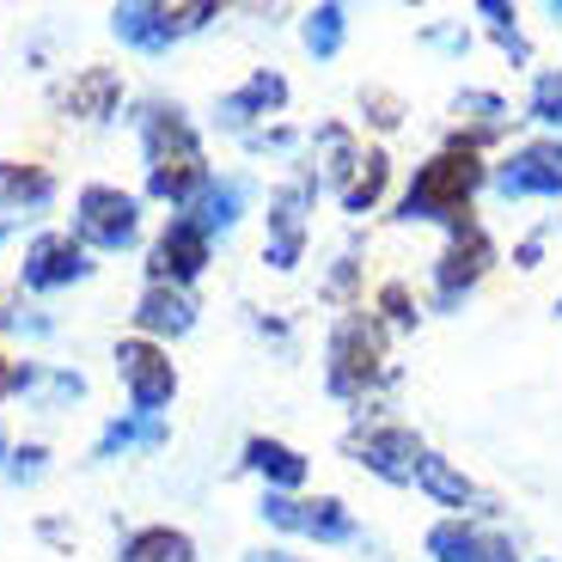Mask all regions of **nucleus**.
I'll use <instances>...</instances> for the list:
<instances>
[{
  "instance_id": "1",
  "label": "nucleus",
  "mask_w": 562,
  "mask_h": 562,
  "mask_svg": "<svg viewBox=\"0 0 562 562\" xmlns=\"http://www.w3.org/2000/svg\"><path fill=\"white\" fill-rule=\"evenodd\" d=\"M147 183H154V196H166V202H183L190 190L209 183L202 154H196V135H190V123H183L178 111L147 116Z\"/></svg>"
},
{
  "instance_id": "2",
  "label": "nucleus",
  "mask_w": 562,
  "mask_h": 562,
  "mask_svg": "<svg viewBox=\"0 0 562 562\" xmlns=\"http://www.w3.org/2000/svg\"><path fill=\"white\" fill-rule=\"evenodd\" d=\"M477 159H471V147H452V154L428 159V166L416 171V190L404 196V221H459V209L471 202V190H477Z\"/></svg>"
},
{
  "instance_id": "3",
  "label": "nucleus",
  "mask_w": 562,
  "mask_h": 562,
  "mask_svg": "<svg viewBox=\"0 0 562 562\" xmlns=\"http://www.w3.org/2000/svg\"><path fill=\"white\" fill-rule=\"evenodd\" d=\"M80 239L104 245V251H123L135 239V196H123L111 183H92L80 196Z\"/></svg>"
},
{
  "instance_id": "4",
  "label": "nucleus",
  "mask_w": 562,
  "mask_h": 562,
  "mask_svg": "<svg viewBox=\"0 0 562 562\" xmlns=\"http://www.w3.org/2000/svg\"><path fill=\"white\" fill-rule=\"evenodd\" d=\"M116 373L128 380V397H135L140 416H159V404H166L171 385H178L171 361L154 349V342H123V349H116Z\"/></svg>"
},
{
  "instance_id": "5",
  "label": "nucleus",
  "mask_w": 562,
  "mask_h": 562,
  "mask_svg": "<svg viewBox=\"0 0 562 562\" xmlns=\"http://www.w3.org/2000/svg\"><path fill=\"white\" fill-rule=\"evenodd\" d=\"M202 263H209V233L190 214H178L154 245V288H178V281L202 276Z\"/></svg>"
},
{
  "instance_id": "6",
  "label": "nucleus",
  "mask_w": 562,
  "mask_h": 562,
  "mask_svg": "<svg viewBox=\"0 0 562 562\" xmlns=\"http://www.w3.org/2000/svg\"><path fill=\"white\" fill-rule=\"evenodd\" d=\"M495 190L502 196H562V147L557 140L520 147V154L495 171Z\"/></svg>"
},
{
  "instance_id": "7",
  "label": "nucleus",
  "mask_w": 562,
  "mask_h": 562,
  "mask_svg": "<svg viewBox=\"0 0 562 562\" xmlns=\"http://www.w3.org/2000/svg\"><path fill=\"white\" fill-rule=\"evenodd\" d=\"M263 520L288 526V532H306V538H324V544H349L355 538V520L337 502H288V495H269Z\"/></svg>"
},
{
  "instance_id": "8",
  "label": "nucleus",
  "mask_w": 562,
  "mask_h": 562,
  "mask_svg": "<svg viewBox=\"0 0 562 562\" xmlns=\"http://www.w3.org/2000/svg\"><path fill=\"white\" fill-rule=\"evenodd\" d=\"M214 7H116V31H123L128 43H140V49H159V43H171L178 31L202 25Z\"/></svg>"
},
{
  "instance_id": "9",
  "label": "nucleus",
  "mask_w": 562,
  "mask_h": 562,
  "mask_svg": "<svg viewBox=\"0 0 562 562\" xmlns=\"http://www.w3.org/2000/svg\"><path fill=\"white\" fill-rule=\"evenodd\" d=\"M361 464L367 471H380L385 483H416V464H422V447L409 428H373L361 440Z\"/></svg>"
},
{
  "instance_id": "10",
  "label": "nucleus",
  "mask_w": 562,
  "mask_h": 562,
  "mask_svg": "<svg viewBox=\"0 0 562 562\" xmlns=\"http://www.w3.org/2000/svg\"><path fill=\"white\" fill-rule=\"evenodd\" d=\"M80 276H86L80 239H68V233H49V239L31 245V257H25V288H61V281H80Z\"/></svg>"
},
{
  "instance_id": "11",
  "label": "nucleus",
  "mask_w": 562,
  "mask_h": 562,
  "mask_svg": "<svg viewBox=\"0 0 562 562\" xmlns=\"http://www.w3.org/2000/svg\"><path fill=\"white\" fill-rule=\"evenodd\" d=\"M300 209H306V183H294V190H281V196H276V214H269V245H263V257L276 269H294V257H300V239H306Z\"/></svg>"
},
{
  "instance_id": "12",
  "label": "nucleus",
  "mask_w": 562,
  "mask_h": 562,
  "mask_svg": "<svg viewBox=\"0 0 562 562\" xmlns=\"http://www.w3.org/2000/svg\"><path fill=\"white\" fill-rule=\"evenodd\" d=\"M330 385H337V392H355V385L367 380V373H373V330H367V318H349L337 330V342H330Z\"/></svg>"
},
{
  "instance_id": "13",
  "label": "nucleus",
  "mask_w": 562,
  "mask_h": 562,
  "mask_svg": "<svg viewBox=\"0 0 562 562\" xmlns=\"http://www.w3.org/2000/svg\"><path fill=\"white\" fill-rule=\"evenodd\" d=\"M416 483H422L428 495H435V502H447V507H477V490H471V477H464V471H452V464L440 459V452H422Z\"/></svg>"
},
{
  "instance_id": "14",
  "label": "nucleus",
  "mask_w": 562,
  "mask_h": 562,
  "mask_svg": "<svg viewBox=\"0 0 562 562\" xmlns=\"http://www.w3.org/2000/svg\"><path fill=\"white\" fill-rule=\"evenodd\" d=\"M245 464H251L257 477L281 483V490H294V483L306 477V459H300V452H288L281 440H251V447H245Z\"/></svg>"
},
{
  "instance_id": "15",
  "label": "nucleus",
  "mask_w": 562,
  "mask_h": 562,
  "mask_svg": "<svg viewBox=\"0 0 562 562\" xmlns=\"http://www.w3.org/2000/svg\"><path fill=\"white\" fill-rule=\"evenodd\" d=\"M61 104H68L74 116H111V104H116V74H111V68L80 74V80L61 92Z\"/></svg>"
},
{
  "instance_id": "16",
  "label": "nucleus",
  "mask_w": 562,
  "mask_h": 562,
  "mask_svg": "<svg viewBox=\"0 0 562 562\" xmlns=\"http://www.w3.org/2000/svg\"><path fill=\"white\" fill-rule=\"evenodd\" d=\"M140 330H190V300L178 294V288H147V300H140Z\"/></svg>"
},
{
  "instance_id": "17",
  "label": "nucleus",
  "mask_w": 562,
  "mask_h": 562,
  "mask_svg": "<svg viewBox=\"0 0 562 562\" xmlns=\"http://www.w3.org/2000/svg\"><path fill=\"white\" fill-rule=\"evenodd\" d=\"M281 99H288V80H281V74H251L239 99H226V123H245V116H257V111H276Z\"/></svg>"
},
{
  "instance_id": "18",
  "label": "nucleus",
  "mask_w": 562,
  "mask_h": 562,
  "mask_svg": "<svg viewBox=\"0 0 562 562\" xmlns=\"http://www.w3.org/2000/svg\"><path fill=\"white\" fill-rule=\"evenodd\" d=\"M380 190H385V154H367V159H355L349 183H342V209H349V214L373 209V202H380Z\"/></svg>"
},
{
  "instance_id": "19",
  "label": "nucleus",
  "mask_w": 562,
  "mask_h": 562,
  "mask_svg": "<svg viewBox=\"0 0 562 562\" xmlns=\"http://www.w3.org/2000/svg\"><path fill=\"white\" fill-rule=\"evenodd\" d=\"M428 557L435 562H483V538L471 532L464 520H447L428 532Z\"/></svg>"
},
{
  "instance_id": "20",
  "label": "nucleus",
  "mask_w": 562,
  "mask_h": 562,
  "mask_svg": "<svg viewBox=\"0 0 562 562\" xmlns=\"http://www.w3.org/2000/svg\"><path fill=\"white\" fill-rule=\"evenodd\" d=\"M239 209H245V183H239V178H233V183H214L209 202H202V214H196V226H202V233H226V226L239 221Z\"/></svg>"
},
{
  "instance_id": "21",
  "label": "nucleus",
  "mask_w": 562,
  "mask_h": 562,
  "mask_svg": "<svg viewBox=\"0 0 562 562\" xmlns=\"http://www.w3.org/2000/svg\"><path fill=\"white\" fill-rule=\"evenodd\" d=\"M183 557H190V538H183V532H166V526L128 538V562H183Z\"/></svg>"
},
{
  "instance_id": "22",
  "label": "nucleus",
  "mask_w": 562,
  "mask_h": 562,
  "mask_svg": "<svg viewBox=\"0 0 562 562\" xmlns=\"http://www.w3.org/2000/svg\"><path fill=\"white\" fill-rule=\"evenodd\" d=\"M342 31H349V13H342V7H318V13L306 19V49L312 56H337Z\"/></svg>"
},
{
  "instance_id": "23",
  "label": "nucleus",
  "mask_w": 562,
  "mask_h": 562,
  "mask_svg": "<svg viewBox=\"0 0 562 562\" xmlns=\"http://www.w3.org/2000/svg\"><path fill=\"white\" fill-rule=\"evenodd\" d=\"M43 196H49V178L43 171L0 166V202H43Z\"/></svg>"
},
{
  "instance_id": "24",
  "label": "nucleus",
  "mask_w": 562,
  "mask_h": 562,
  "mask_svg": "<svg viewBox=\"0 0 562 562\" xmlns=\"http://www.w3.org/2000/svg\"><path fill=\"white\" fill-rule=\"evenodd\" d=\"M532 123L562 128V74H538V86H532Z\"/></svg>"
},
{
  "instance_id": "25",
  "label": "nucleus",
  "mask_w": 562,
  "mask_h": 562,
  "mask_svg": "<svg viewBox=\"0 0 562 562\" xmlns=\"http://www.w3.org/2000/svg\"><path fill=\"white\" fill-rule=\"evenodd\" d=\"M483 562H514V544H507V538H490V544H483Z\"/></svg>"
},
{
  "instance_id": "26",
  "label": "nucleus",
  "mask_w": 562,
  "mask_h": 562,
  "mask_svg": "<svg viewBox=\"0 0 562 562\" xmlns=\"http://www.w3.org/2000/svg\"><path fill=\"white\" fill-rule=\"evenodd\" d=\"M538 251H544V239H526V245H520V269H532Z\"/></svg>"
},
{
  "instance_id": "27",
  "label": "nucleus",
  "mask_w": 562,
  "mask_h": 562,
  "mask_svg": "<svg viewBox=\"0 0 562 562\" xmlns=\"http://www.w3.org/2000/svg\"><path fill=\"white\" fill-rule=\"evenodd\" d=\"M7 385H19V367H7V361H0V392H7Z\"/></svg>"
},
{
  "instance_id": "28",
  "label": "nucleus",
  "mask_w": 562,
  "mask_h": 562,
  "mask_svg": "<svg viewBox=\"0 0 562 562\" xmlns=\"http://www.w3.org/2000/svg\"><path fill=\"white\" fill-rule=\"evenodd\" d=\"M251 562H294V557H281V550H269V557H251Z\"/></svg>"
},
{
  "instance_id": "29",
  "label": "nucleus",
  "mask_w": 562,
  "mask_h": 562,
  "mask_svg": "<svg viewBox=\"0 0 562 562\" xmlns=\"http://www.w3.org/2000/svg\"><path fill=\"white\" fill-rule=\"evenodd\" d=\"M557 312H562V300H557Z\"/></svg>"
}]
</instances>
